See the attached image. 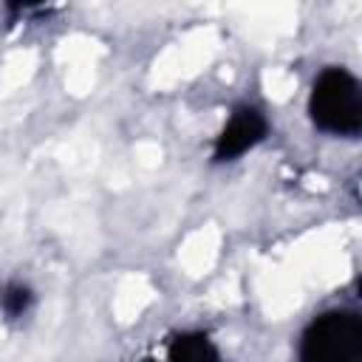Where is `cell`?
I'll return each mask as SVG.
<instances>
[{
  "instance_id": "6da1fadb",
  "label": "cell",
  "mask_w": 362,
  "mask_h": 362,
  "mask_svg": "<svg viewBox=\"0 0 362 362\" xmlns=\"http://www.w3.org/2000/svg\"><path fill=\"white\" fill-rule=\"evenodd\" d=\"M308 116L317 130L334 136H356L362 130V90L351 71L325 68L308 96Z\"/></svg>"
},
{
  "instance_id": "7a4b0ae2",
  "label": "cell",
  "mask_w": 362,
  "mask_h": 362,
  "mask_svg": "<svg viewBox=\"0 0 362 362\" xmlns=\"http://www.w3.org/2000/svg\"><path fill=\"white\" fill-rule=\"evenodd\" d=\"M300 362H362V320L354 311H325L300 337Z\"/></svg>"
},
{
  "instance_id": "3957f363",
  "label": "cell",
  "mask_w": 362,
  "mask_h": 362,
  "mask_svg": "<svg viewBox=\"0 0 362 362\" xmlns=\"http://www.w3.org/2000/svg\"><path fill=\"white\" fill-rule=\"evenodd\" d=\"M269 133V122L266 116L252 107V105H240L232 110V116L226 119L223 130L215 139L212 147V161L223 164V161H235L243 153H249L252 147H257Z\"/></svg>"
},
{
  "instance_id": "277c9868",
  "label": "cell",
  "mask_w": 362,
  "mask_h": 362,
  "mask_svg": "<svg viewBox=\"0 0 362 362\" xmlns=\"http://www.w3.org/2000/svg\"><path fill=\"white\" fill-rule=\"evenodd\" d=\"M167 362H221V354L206 334L187 331L173 337L167 348Z\"/></svg>"
},
{
  "instance_id": "5b68a950",
  "label": "cell",
  "mask_w": 362,
  "mask_h": 362,
  "mask_svg": "<svg viewBox=\"0 0 362 362\" xmlns=\"http://www.w3.org/2000/svg\"><path fill=\"white\" fill-rule=\"evenodd\" d=\"M31 300H34V294H31V288L23 286V283H8V286L0 291V308H3V314L11 317V320L23 317V314L31 308Z\"/></svg>"
}]
</instances>
